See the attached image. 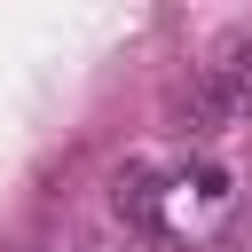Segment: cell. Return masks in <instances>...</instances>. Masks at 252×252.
<instances>
[{
  "instance_id": "obj_1",
  "label": "cell",
  "mask_w": 252,
  "mask_h": 252,
  "mask_svg": "<svg viewBox=\"0 0 252 252\" xmlns=\"http://www.w3.org/2000/svg\"><path fill=\"white\" fill-rule=\"evenodd\" d=\"M118 220L158 244V252H197L228 228L236 213V181L213 165V158H189V150H165V158H134L110 189Z\"/></svg>"
},
{
  "instance_id": "obj_2",
  "label": "cell",
  "mask_w": 252,
  "mask_h": 252,
  "mask_svg": "<svg viewBox=\"0 0 252 252\" xmlns=\"http://www.w3.org/2000/svg\"><path fill=\"white\" fill-rule=\"evenodd\" d=\"M252 118V32H228V39H213L189 71H181V87H173V126L181 134H228V126H244Z\"/></svg>"
}]
</instances>
